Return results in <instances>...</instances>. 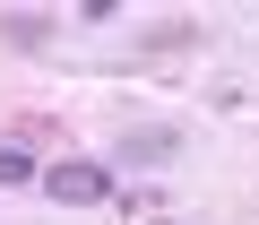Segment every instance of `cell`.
I'll use <instances>...</instances> for the list:
<instances>
[{"label":"cell","instance_id":"1","mask_svg":"<svg viewBox=\"0 0 259 225\" xmlns=\"http://www.w3.org/2000/svg\"><path fill=\"white\" fill-rule=\"evenodd\" d=\"M44 199H52V208H104V199H112V165L61 156V165H44Z\"/></svg>","mask_w":259,"mask_h":225},{"label":"cell","instance_id":"2","mask_svg":"<svg viewBox=\"0 0 259 225\" xmlns=\"http://www.w3.org/2000/svg\"><path fill=\"white\" fill-rule=\"evenodd\" d=\"M173 156H182L173 130H139V139H121V165H173Z\"/></svg>","mask_w":259,"mask_h":225},{"label":"cell","instance_id":"3","mask_svg":"<svg viewBox=\"0 0 259 225\" xmlns=\"http://www.w3.org/2000/svg\"><path fill=\"white\" fill-rule=\"evenodd\" d=\"M18 182H44V165L26 147H0V191H18Z\"/></svg>","mask_w":259,"mask_h":225},{"label":"cell","instance_id":"4","mask_svg":"<svg viewBox=\"0 0 259 225\" xmlns=\"http://www.w3.org/2000/svg\"><path fill=\"white\" fill-rule=\"evenodd\" d=\"M0 35H9V44H44V35H52V18H35V9H9V18H0Z\"/></svg>","mask_w":259,"mask_h":225}]
</instances>
